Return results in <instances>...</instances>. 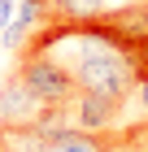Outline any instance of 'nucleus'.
Instances as JSON below:
<instances>
[{"instance_id":"1","label":"nucleus","mask_w":148,"mask_h":152,"mask_svg":"<svg viewBox=\"0 0 148 152\" xmlns=\"http://www.w3.org/2000/svg\"><path fill=\"white\" fill-rule=\"evenodd\" d=\"M13 74L44 104H66L70 96H74V70H70L66 61H57L52 52H22V61H18Z\"/></svg>"},{"instance_id":"2","label":"nucleus","mask_w":148,"mask_h":152,"mask_svg":"<svg viewBox=\"0 0 148 152\" xmlns=\"http://www.w3.org/2000/svg\"><path fill=\"white\" fill-rule=\"evenodd\" d=\"M126 100H113V96H100V91H74L66 100V113H70V126L91 130V135H109L122 117Z\"/></svg>"},{"instance_id":"3","label":"nucleus","mask_w":148,"mask_h":152,"mask_svg":"<svg viewBox=\"0 0 148 152\" xmlns=\"http://www.w3.org/2000/svg\"><path fill=\"white\" fill-rule=\"evenodd\" d=\"M44 109H48V104L18 78V74L0 87V126H35Z\"/></svg>"},{"instance_id":"4","label":"nucleus","mask_w":148,"mask_h":152,"mask_svg":"<svg viewBox=\"0 0 148 152\" xmlns=\"http://www.w3.org/2000/svg\"><path fill=\"white\" fill-rule=\"evenodd\" d=\"M44 18H48V0H18V13H13V22L0 31L4 35V48H22L26 39L44 26Z\"/></svg>"},{"instance_id":"5","label":"nucleus","mask_w":148,"mask_h":152,"mask_svg":"<svg viewBox=\"0 0 148 152\" xmlns=\"http://www.w3.org/2000/svg\"><path fill=\"white\" fill-rule=\"evenodd\" d=\"M113 143H105V135H91V130L79 126H61L48 135V148L44 152H109Z\"/></svg>"},{"instance_id":"6","label":"nucleus","mask_w":148,"mask_h":152,"mask_svg":"<svg viewBox=\"0 0 148 152\" xmlns=\"http://www.w3.org/2000/svg\"><path fill=\"white\" fill-rule=\"evenodd\" d=\"M48 13L61 22H96L105 18V0H48Z\"/></svg>"},{"instance_id":"7","label":"nucleus","mask_w":148,"mask_h":152,"mask_svg":"<svg viewBox=\"0 0 148 152\" xmlns=\"http://www.w3.org/2000/svg\"><path fill=\"white\" fill-rule=\"evenodd\" d=\"M131 96L139 100V109H144V117H148V70H144V74L135 78V91H131Z\"/></svg>"},{"instance_id":"8","label":"nucleus","mask_w":148,"mask_h":152,"mask_svg":"<svg viewBox=\"0 0 148 152\" xmlns=\"http://www.w3.org/2000/svg\"><path fill=\"white\" fill-rule=\"evenodd\" d=\"M126 152H148V130H135V135H126Z\"/></svg>"},{"instance_id":"9","label":"nucleus","mask_w":148,"mask_h":152,"mask_svg":"<svg viewBox=\"0 0 148 152\" xmlns=\"http://www.w3.org/2000/svg\"><path fill=\"white\" fill-rule=\"evenodd\" d=\"M13 13H18V0H0V31L13 22Z\"/></svg>"},{"instance_id":"10","label":"nucleus","mask_w":148,"mask_h":152,"mask_svg":"<svg viewBox=\"0 0 148 152\" xmlns=\"http://www.w3.org/2000/svg\"><path fill=\"white\" fill-rule=\"evenodd\" d=\"M139 4H148V0H139Z\"/></svg>"}]
</instances>
